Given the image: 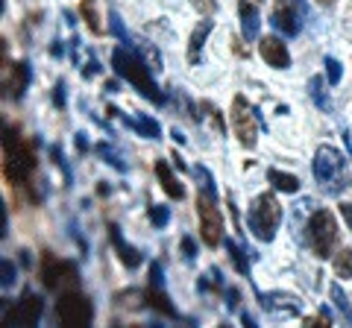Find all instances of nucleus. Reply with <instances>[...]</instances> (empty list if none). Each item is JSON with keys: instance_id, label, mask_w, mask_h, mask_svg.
Returning a JSON list of instances; mask_svg holds the SVG:
<instances>
[{"instance_id": "f257e3e1", "label": "nucleus", "mask_w": 352, "mask_h": 328, "mask_svg": "<svg viewBox=\"0 0 352 328\" xmlns=\"http://www.w3.org/2000/svg\"><path fill=\"white\" fill-rule=\"evenodd\" d=\"M112 68H115V73L120 76V80H126L129 85H135V89L141 91V97H147V100H153V103H164V94L159 91V85H156V80H153V73H150L153 68L144 59L135 56V50L115 47Z\"/></svg>"}, {"instance_id": "f03ea898", "label": "nucleus", "mask_w": 352, "mask_h": 328, "mask_svg": "<svg viewBox=\"0 0 352 328\" xmlns=\"http://www.w3.org/2000/svg\"><path fill=\"white\" fill-rule=\"evenodd\" d=\"M3 173L12 185H24L36 170V152L30 141L18 138V129L3 126Z\"/></svg>"}, {"instance_id": "7ed1b4c3", "label": "nucleus", "mask_w": 352, "mask_h": 328, "mask_svg": "<svg viewBox=\"0 0 352 328\" xmlns=\"http://www.w3.org/2000/svg\"><path fill=\"white\" fill-rule=\"evenodd\" d=\"M279 223H282V205H279V200L270 191L258 194L256 200L250 202V209H247L250 232L256 235L261 244H270V240L276 237V232H279Z\"/></svg>"}, {"instance_id": "20e7f679", "label": "nucleus", "mask_w": 352, "mask_h": 328, "mask_svg": "<svg viewBox=\"0 0 352 328\" xmlns=\"http://www.w3.org/2000/svg\"><path fill=\"white\" fill-rule=\"evenodd\" d=\"M311 170H314V179H317V185H320L323 194L338 196L340 191L346 188L344 185V156H340L335 147H329V144L317 147Z\"/></svg>"}, {"instance_id": "39448f33", "label": "nucleus", "mask_w": 352, "mask_h": 328, "mask_svg": "<svg viewBox=\"0 0 352 328\" xmlns=\"http://www.w3.org/2000/svg\"><path fill=\"white\" fill-rule=\"evenodd\" d=\"M197 217H200V235L206 246H220L223 240V214L217 209V188H200L197 194Z\"/></svg>"}, {"instance_id": "423d86ee", "label": "nucleus", "mask_w": 352, "mask_h": 328, "mask_svg": "<svg viewBox=\"0 0 352 328\" xmlns=\"http://www.w3.org/2000/svg\"><path fill=\"white\" fill-rule=\"evenodd\" d=\"M305 235H308V244H311L317 258H332L335 255L338 223H335V217H332V211H329V209H317L311 217H308Z\"/></svg>"}, {"instance_id": "0eeeda50", "label": "nucleus", "mask_w": 352, "mask_h": 328, "mask_svg": "<svg viewBox=\"0 0 352 328\" xmlns=\"http://www.w3.org/2000/svg\"><path fill=\"white\" fill-rule=\"evenodd\" d=\"M232 126H235V138L247 150H252L258 144V138H256V132H258V112L247 103V97H241V94L232 100Z\"/></svg>"}, {"instance_id": "6e6552de", "label": "nucleus", "mask_w": 352, "mask_h": 328, "mask_svg": "<svg viewBox=\"0 0 352 328\" xmlns=\"http://www.w3.org/2000/svg\"><path fill=\"white\" fill-rule=\"evenodd\" d=\"M305 21V6L302 0H273V12H270V24L276 27L282 36H300Z\"/></svg>"}, {"instance_id": "1a4fd4ad", "label": "nucleus", "mask_w": 352, "mask_h": 328, "mask_svg": "<svg viewBox=\"0 0 352 328\" xmlns=\"http://www.w3.org/2000/svg\"><path fill=\"white\" fill-rule=\"evenodd\" d=\"M56 314L62 325H88L91 323V302L82 293H62L56 302Z\"/></svg>"}, {"instance_id": "9d476101", "label": "nucleus", "mask_w": 352, "mask_h": 328, "mask_svg": "<svg viewBox=\"0 0 352 328\" xmlns=\"http://www.w3.org/2000/svg\"><path fill=\"white\" fill-rule=\"evenodd\" d=\"M258 53H261V59L270 65V68H276V71H285L291 65V53H288V45H285L282 38L276 36H267V38H261V45H258Z\"/></svg>"}, {"instance_id": "9b49d317", "label": "nucleus", "mask_w": 352, "mask_h": 328, "mask_svg": "<svg viewBox=\"0 0 352 328\" xmlns=\"http://www.w3.org/2000/svg\"><path fill=\"white\" fill-rule=\"evenodd\" d=\"M41 308L44 305H41V299L36 296V293H27L12 314H3V320L12 323V325H36L38 316H41Z\"/></svg>"}, {"instance_id": "f8f14e48", "label": "nucleus", "mask_w": 352, "mask_h": 328, "mask_svg": "<svg viewBox=\"0 0 352 328\" xmlns=\"http://www.w3.org/2000/svg\"><path fill=\"white\" fill-rule=\"evenodd\" d=\"M44 284L50 290H59V284H74L76 281V270L74 264H65V261H56V258H44Z\"/></svg>"}, {"instance_id": "ddd939ff", "label": "nucleus", "mask_w": 352, "mask_h": 328, "mask_svg": "<svg viewBox=\"0 0 352 328\" xmlns=\"http://www.w3.org/2000/svg\"><path fill=\"white\" fill-rule=\"evenodd\" d=\"M32 80V71H30V65L27 62H12V65H6V94L12 97V100H21L27 91V85Z\"/></svg>"}, {"instance_id": "4468645a", "label": "nucleus", "mask_w": 352, "mask_h": 328, "mask_svg": "<svg viewBox=\"0 0 352 328\" xmlns=\"http://www.w3.org/2000/svg\"><path fill=\"white\" fill-rule=\"evenodd\" d=\"M261 305H264V311H270V314H282V316H288V314H300V296H291V293H267V296H261Z\"/></svg>"}, {"instance_id": "2eb2a0df", "label": "nucleus", "mask_w": 352, "mask_h": 328, "mask_svg": "<svg viewBox=\"0 0 352 328\" xmlns=\"http://www.w3.org/2000/svg\"><path fill=\"white\" fill-rule=\"evenodd\" d=\"M109 237H112V246H115V253H118V258H120V264L129 267V270H135V267L141 264V253H138L135 246L126 244L124 235H120V229H118L115 223L109 226Z\"/></svg>"}, {"instance_id": "dca6fc26", "label": "nucleus", "mask_w": 352, "mask_h": 328, "mask_svg": "<svg viewBox=\"0 0 352 328\" xmlns=\"http://www.w3.org/2000/svg\"><path fill=\"white\" fill-rule=\"evenodd\" d=\"M258 27H261L258 0H241V32H244V38L247 41L258 38Z\"/></svg>"}, {"instance_id": "f3484780", "label": "nucleus", "mask_w": 352, "mask_h": 328, "mask_svg": "<svg viewBox=\"0 0 352 328\" xmlns=\"http://www.w3.org/2000/svg\"><path fill=\"white\" fill-rule=\"evenodd\" d=\"M156 176H159L162 188H164V194H168L170 200H182V196H185V188H182V182L176 179L173 173H170L168 161H156Z\"/></svg>"}, {"instance_id": "a211bd4d", "label": "nucleus", "mask_w": 352, "mask_h": 328, "mask_svg": "<svg viewBox=\"0 0 352 328\" xmlns=\"http://www.w3.org/2000/svg\"><path fill=\"white\" fill-rule=\"evenodd\" d=\"M212 21H200V27H197L194 32H191V41H188V62L191 65H197L203 59V45H206V38H208V32H212Z\"/></svg>"}, {"instance_id": "6ab92c4d", "label": "nucleus", "mask_w": 352, "mask_h": 328, "mask_svg": "<svg viewBox=\"0 0 352 328\" xmlns=\"http://www.w3.org/2000/svg\"><path fill=\"white\" fill-rule=\"evenodd\" d=\"M120 120L129 126V129H135V132H141L144 138H153V141H159V135H162V129H159V124L153 117H147V115H141V117H129V115H120Z\"/></svg>"}, {"instance_id": "aec40b11", "label": "nucleus", "mask_w": 352, "mask_h": 328, "mask_svg": "<svg viewBox=\"0 0 352 328\" xmlns=\"http://www.w3.org/2000/svg\"><path fill=\"white\" fill-rule=\"evenodd\" d=\"M267 179L276 191L282 194H296L300 191V179L294 176V173H282V170H267Z\"/></svg>"}, {"instance_id": "412c9836", "label": "nucleus", "mask_w": 352, "mask_h": 328, "mask_svg": "<svg viewBox=\"0 0 352 328\" xmlns=\"http://www.w3.org/2000/svg\"><path fill=\"white\" fill-rule=\"evenodd\" d=\"M332 270L338 279H352V249L344 246L335 253V261H332Z\"/></svg>"}, {"instance_id": "4be33fe9", "label": "nucleus", "mask_w": 352, "mask_h": 328, "mask_svg": "<svg viewBox=\"0 0 352 328\" xmlns=\"http://www.w3.org/2000/svg\"><path fill=\"white\" fill-rule=\"evenodd\" d=\"M80 12H82V21L88 24V30H91L94 36H100L103 24H100V15H97V0H82V3H80Z\"/></svg>"}, {"instance_id": "5701e85b", "label": "nucleus", "mask_w": 352, "mask_h": 328, "mask_svg": "<svg viewBox=\"0 0 352 328\" xmlns=\"http://www.w3.org/2000/svg\"><path fill=\"white\" fill-rule=\"evenodd\" d=\"M147 299H150V305H153V308H156V311H162L164 316H176V308L170 305V299L164 296V293H162V288H156V284H150V293H147Z\"/></svg>"}, {"instance_id": "b1692460", "label": "nucleus", "mask_w": 352, "mask_h": 328, "mask_svg": "<svg viewBox=\"0 0 352 328\" xmlns=\"http://www.w3.org/2000/svg\"><path fill=\"white\" fill-rule=\"evenodd\" d=\"M329 296H332L335 308H338L340 314H344V320H346V323L352 325V308H349V299H346V293L340 290V284H338V281L332 284V288H329Z\"/></svg>"}, {"instance_id": "393cba45", "label": "nucleus", "mask_w": 352, "mask_h": 328, "mask_svg": "<svg viewBox=\"0 0 352 328\" xmlns=\"http://www.w3.org/2000/svg\"><path fill=\"white\" fill-rule=\"evenodd\" d=\"M223 246L229 249V255H232V264H235V270L238 272H244V276H247V272H250V264H247V253H244V249H241L238 244H235V240H229V237H223Z\"/></svg>"}, {"instance_id": "a878e982", "label": "nucleus", "mask_w": 352, "mask_h": 328, "mask_svg": "<svg viewBox=\"0 0 352 328\" xmlns=\"http://www.w3.org/2000/svg\"><path fill=\"white\" fill-rule=\"evenodd\" d=\"M308 94H311V100L320 108H329V97L323 91V80H320V76H311V80H308Z\"/></svg>"}, {"instance_id": "bb28decb", "label": "nucleus", "mask_w": 352, "mask_h": 328, "mask_svg": "<svg viewBox=\"0 0 352 328\" xmlns=\"http://www.w3.org/2000/svg\"><path fill=\"white\" fill-rule=\"evenodd\" d=\"M97 152H100V156L109 161V164H112V167L115 170H120V173H126V164H124V159H120L118 156V152L112 150V147H109V144H97Z\"/></svg>"}, {"instance_id": "cd10ccee", "label": "nucleus", "mask_w": 352, "mask_h": 328, "mask_svg": "<svg viewBox=\"0 0 352 328\" xmlns=\"http://www.w3.org/2000/svg\"><path fill=\"white\" fill-rule=\"evenodd\" d=\"M170 220V209L168 205H150V223L156 229H164Z\"/></svg>"}, {"instance_id": "c85d7f7f", "label": "nucleus", "mask_w": 352, "mask_h": 328, "mask_svg": "<svg viewBox=\"0 0 352 328\" xmlns=\"http://www.w3.org/2000/svg\"><path fill=\"white\" fill-rule=\"evenodd\" d=\"M109 21H112V32H115V36L120 38V41H124V45H129V32L124 30V21H120V15L118 12H112V15H109Z\"/></svg>"}, {"instance_id": "c756f323", "label": "nucleus", "mask_w": 352, "mask_h": 328, "mask_svg": "<svg viewBox=\"0 0 352 328\" xmlns=\"http://www.w3.org/2000/svg\"><path fill=\"white\" fill-rule=\"evenodd\" d=\"M326 73H329V85H338L340 82V62L338 59H332V56H326Z\"/></svg>"}, {"instance_id": "7c9ffc66", "label": "nucleus", "mask_w": 352, "mask_h": 328, "mask_svg": "<svg viewBox=\"0 0 352 328\" xmlns=\"http://www.w3.org/2000/svg\"><path fill=\"white\" fill-rule=\"evenodd\" d=\"M0 270H3V279H0V281H3V290H6V288H12V284H15V267H12V261L3 258Z\"/></svg>"}, {"instance_id": "2f4dec72", "label": "nucleus", "mask_w": 352, "mask_h": 328, "mask_svg": "<svg viewBox=\"0 0 352 328\" xmlns=\"http://www.w3.org/2000/svg\"><path fill=\"white\" fill-rule=\"evenodd\" d=\"M191 3H194L197 9H200L203 15H212L214 9H217V0H191Z\"/></svg>"}, {"instance_id": "473e14b6", "label": "nucleus", "mask_w": 352, "mask_h": 328, "mask_svg": "<svg viewBox=\"0 0 352 328\" xmlns=\"http://www.w3.org/2000/svg\"><path fill=\"white\" fill-rule=\"evenodd\" d=\"M182 255L188 258V261H194V255H197V246H194V240H191V237H182Z\"/></svg>"}, {"instance_id": "72a5a7b5", "label": "nucleus", "mask_w": 352, "mask_h": 328, "mask_svg": "<svg viewBox=\"0 0 352 328\" xmlns=\"http://www.w3.org/2000/svg\"><path fill=\"white\" fill-rule=\"evenodd\" d=\"M162 281H164V279H162V267H159V264H153V267H150V284L162 288Z\"/></svg>"}, {"instance_id": "f704fd0d", "label": "nucleus", "mask_w": 352, "mask_h": 328, "mask_svg": "<svg viewBox=\"0 0 352 328\" xmlns=\"http://www.w3.org/2000/svg\"><path fill=\"white\" fill-rule=\"evenodd\" d=\"M226 299H229V302H226V305H229V311H235V308H238V290H235V288H229V290H226Z\"/></svg>"}, {"instance_id": "c9c22d12", "label": "nucleus", "mask_w": 352, "mask_h": 328, "mask_svg": "<svg viewBox=\"0 0 352 328\" xmlns=\"http://www.w3.org/2000/svg\"><path fill=\"white\" fill-rule=\"evenodd\" d=\"M340 214H344V220H346V226L352 229V202H340Z\"/></svg>"}, {"instance_id": "e433bc0d", "label": "nucleus", "mask_w": 352, "mask_h": 328, "mask_svg": "<svg viewBox=\"0 0 352 328\" xmlns=\"http://www.w3.org/2000/svg\"><path fill=\"white\" fill-rule=\"evenodd\" d=\"M53 103H56V106H65V85H62V82L56 85V94H53Z\"/></svg>"}, {"instance_id": "4c0bfd02", "label": "nucleus", "mask_w": 352, "mask_h": 328, "mask_svg": "<svg viewBox=\"0 0 352 328\" xmlns=\"http://www.w3.org/2000/svg\"><path fill=\"white\" fill-rule=\"evenodd\" d=\"M76 150H80V152L88 150V135L85 132H76Z\"/></svg>"}, {"instance_id": "58836bf2", "label": "nucleus", "mask_w": 352, "mask_h": 328, "mask_svg": "<svg viewBox=\"0 0 352 328\" xmlns=\"http://www.w3.org/2000/svg\"><path fill=\"white\" fill-rule=\"evenodd\" d=\"M97 71H100V65H97V62L91 59V62H88V68H85V76H94Z\"/></svg>"}, {"instance_id": "ea45409f", "label": "nucleus", "mask_w": 352, "mask_h": 328, "mask_svg": "<svg viewBox=\"0 0 352 328\" xmlns=\"http://www.w3.org/2000/svg\"><path fill=\"white\" fill-rule=\"evenodd\" d=\"M50 53H53V56H62V41H56V45H53V50H50Z\"/></svg>"}, {"instance_id": "a19ab883", "label": "nucleus", "mask_w": 352, "mask_h": 328, "mask_svg": "<svg viewBox=\"0 0 352 328\" xmlns=\"http://www.w3.org/2000/svg\"><path fill=\"white\" fill-rule=\"evenodd\" d=\"M320 6H335V0H317Z\"/></svg>"}]
</instances>
